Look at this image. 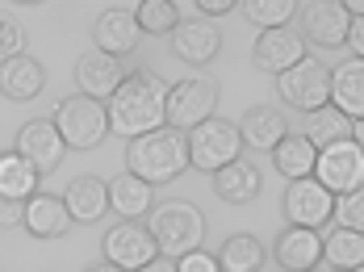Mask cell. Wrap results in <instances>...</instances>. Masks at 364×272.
<instances>
[{
  "instance_id": "836d02e7",
  "label": "cell",
  "mask_w": 364,
  "mask_h": 272,
  "mask_svg": "<svg viewBox=\"0 0 364 272\" xmlns=\"http://www.w3.org/2000/svg\"><path fill=\"white\" fill-rule=\"evenodd\" d=\"M176 272H218V256H210L201 247H188L181 260H176Z\"/></svg>"
},
{
  "instance_id": "484cf974",
  "label": "cell",
  "mask_w": 364,
  "mask_h": 272,
  "mask_svg": "<svg viewBox=\"0 0 364 272\" xmlns=\"http://www.w3.org/2000/svg\"><path fill=\"white\" fill-rule=\"evenodd\" d=\"M38 185H42V168L38 163H30L17 147L13 151H0V197L26 201V197L38 193Z\"/></svg>"
},
{
  "instance_id": "cb8c5ba5",
  "label": "cell",
  "mask_w": 364,
  "mask_h": 272,
  "mask_svg": "<svg viewBox=\"0 0 364 272\" xmlns=\"http://www.w3.org/2000/svg\"><path fill=\"white\" fill-rule=\"evenodd\" d=\"M272 163L285 180H297V176H314V163H318V147L310 143V134H293L285 130V138L272 147Z\"/></svg>"
},
{
  "instance_id": "8992f818",
  "label": "cell",
  "mask_w": 364,
  "mask_h": 272,
  "mask_svg": "<svg viewBox=\"0 0 364 272\" xmlns=\"http://www.w3.org/2000/svg\"><path fill=\"white\" fill-rule=\"evenodd\" d=\"M277 97L297 109V114H314L318 105L331 101V67L318 63V59H297L293 67L277 72Z\"/></svg>"
},
{
  "instance_id": "f1b7e54d",
  "label": "cell",
  "mask_w": 364,
  "mask_h": 272,
  "mask_svg": "<svg viewBox=\"0 0 364 272\" xmlns=\"http://www.w3.org/2000/svg\"><path fill=\"white\" fill-rule=\"evenodd\" d=\"M306 134H310V143L314 147H327V143H339V138H348L352 134V117L343 114L339 105H318L314 114H306Z\"/></svg>"
},
{
  "instance_id": "7402d4cb",
  "label": "cell",
  "mask_w": 364,
  "mask_h": 272,
  "mask_svg": "<svg viewBox=\"0 0 364 272\" xmlns=\"http://www.w3.org/2000/svg\"><path fill=\"white\" fill-rule=\"evenodd\" d=\"M259 168L255 163H247V159H230V163H222L218 172H214V193L222 197V201H230V205H247V201H255V193H259Z\"/></svg>"
},
{
  "instance_id": "4316f807",
  "label": "cell",
  "mask_w": 364,
  "mask_h": 272,
  "mask_svg": "<svg viewBox=\"0 0 364 272\" xmlns=\"http://www.w3.org/2000/svg\"><path fill=\"white\" fill-rule=\"evenodd\" d=\"M331 268H364V234L352 231V227H335V231L323 239V260H318V272Z\"/></svg>"
},
{
  "instance_id": "ac0fdd59",
  "label": "cell",
  "mask_w": 364,
  "mask_h": 272,
  "mask_svg": "<svg viewBox=\"0 0 364 272\" xmlns=\"http://www.w3.org/2000/svg\"><path fill=\"white\" fill-rule=\"evenodd\" d=\"M21 227L34 239H59V234H68L72 231V210H68L63 193H42L38 189L34 197H26V222Z\"/></svg>"
},
{
  "instance_id": "f35d334b",
  "label": "cell",
  "mask_w": 364,
  "mask_h": 272,
  "mask_svg": "<svg viewBox=\"0 0 364 272\" xmlns=\"http://www.w3.org/2000/svg\"><path fill=\"white\" fill-rule=\"evenodd\" d=\"M352 138L364 147V117H356V121H352Z\"/></svg>"
},
{
  "instance_id": "2e32d148",
  "label": "cell",
  "mask_w": 364,
  "mask_h": 272,
  "mask_svg": "<svg viewBox=\"0 0 364 272\" xmlns=\"http://www.w3.org/2000/svg\"><path fill=\"white\" fill-rule=\"evenodd\" d=\"M126 80V63L109 55V50H84L80 59H75V84H80V92H88V97H101V101H109L113 92H117V84Z\"/></svg>"
},
{
  "instance_id": "e575fe53",
  "label": "cell",
  "mask_w": 364,
  "mask_h": 272,
  "mask_svg": "<svg viewBox=\"0 0 364 272\" xmlns=\"http://www.w3.org/2000/svg\"><path fill=\"white\" fill-rule=\"evenodd\" d=\"M193 4L201 9V17H214V21H218V17H226V13H235V9H239V0H193Z\"/></svg>"
},
{
  "instance_id": "1f68e13d",
  "label": "cell",
  "mask_w": 364,
  "mask_h": 272,
  "mask_svg": "<svg viewBox=\"0 0 364 272\" xmlns=\"http://www.w3.org/2000/svg\"><path fill=\"white\" fill-rule=\"evenodd\" d=\"M335 218H339L343 227H352V231L364 234V185H356V189H348V193L335 197Z\"/></svg>"
},
{
  "instance_id": "ffe728a7",
  "label": "cell",
  "mask_w": 364,
  "mask_h": 272,
  "mask_svg": "<svg viewBox=\"0 0 364 272\" xmlns=\"http://www.w3.org/2000/svg\"><path fill=\"white\" fill-rule=\"evenodd\" d=\"M151 205H155V185L143 180L139 172L126 168L122 176L109 180V210L117 214V218H146Z\"/></svg>"
},
{
  "instance_id": "f546056e",
  "label": "cell",
  "mask_w": 364,
  "mask_h": 272,
  "mask_svg": "<svg viewBox=\"0 0 364 272\" xmlns=\"http://www.w3.org/2000/svg\"><path fill=\"white\" fill-rule=\"evenodd\" d=\"M134 17H139L143 34H151V38H164V34H172V30L181 26L176 0H139V4H134Z\"/></svg>"
},
{
  "instance_id": "83f0119b",
  "label": "cell",
  "mask_w": 364,
  "mask_h": 272,
  "mask_svg": "<svg viewBox=\"0 0 364 272\" xmlns=\"http://www.w3.org/2000/svg\"><path fill=\"white\" fill-rule=\"evenodd\" d=\"M264 264H268L264 260V243L255 234H235V239L222 243V251H218L222 272H259Z\"/></svg>"
},
{
  "instance_id": "277c9868",
  "label": "cell",
  "mask_w": 364,
  "mask_h": 272,
  "mask_svg": "<svg viewBox=\"0 0 364 272\" xmlns=\"http://www.w3.org/2000/svg\"><path fill=\"white\" fill-rule=\"evenodd\" d=\"M151 234H155V247L176 256L181 260L188 247H201L205 239V214L193 205V201H164V205H151Z\"/></svg>"
},
{
  "instance_id": "7c38bea8",
  "label": "cell",
  "mask_w": 364,
  "mask_h": 272,
  "mask_svg": "<svg viewBox=\"0 0 364 272\" xmlns=\"http://www.w3.org/2000/svg\"><path fill=\"white\" fill-rule=\"evenodd\" d=\"M318 260H323V239H318V227H297V222H285V231L277 234V247H272V264H268V268L310 272V268H318Z\"/></svg>"
},
{
  "instance_id": "4dcf8cb0",
  "label": "cell",
  "mask_w": 364,
  "mask_h": 272,
  "mask_svg": "<svg viewBox=\"0 0 364 272\" xmlns=\"http://www.w3.org/2000/svg\"><path fill=\"white\" fill-rule=\"evenodd\" d=\"M239 9H243V17L252 26L268 30V26H289L301 4L297 0H239Z\"/></svg>"
},
{
  "instance_id": "d6a6232c",
  "label": "cell",
  "mask_w": 364,
  "mask_h": 272,
  "mask_svg": "<svg viewBox=\"0 0 364 272\" xmlns=\"http://www.w3.org/2000/svg\"><path fill=\"white\" fill-rule=\"evenodd\" d=\"M17 50H26V30H21L13 17L0 13V63H4L9 55H17Z\"/></svg>"
},
{
  "instance_id": "7a4b0ae2",
  "label": "cell",
  "mask_w": 364,
  "mask_h": 272,
  "mask_svg": "<svg viewBox=\"0 0 364 272\" xmlns=\"http://www.w3.org/2000/svg\"><path fill=\"white\" fill-rule=\"evenodd\" d=\"M126 168L139 172L151 185H172L176 176H184V168H193L188 163V134L176 126H159V130H146L139 138H130Z\"/></svg>"
},
{
  "instance_id": "74e56055",
  "label": "cell",
  "mask_w": 364,
  "mask_h": 272,
  "mask_svg": "<svg viewBox=\"0 0 364 272\" xmlns=\"http://www.w3.org/2000/svg\"><path fill=\"white\" fill-rule=\"evenodd\" d=\"M339 4H343L352 17H360V13H364V0H339Z\"/></svg>"
},
{
  "instance_id": "4fadbf2b",
  "label": "cell",
  "mask_w": 364,
  "mask_h": 272,
  "mask_svg": "<svg viewBox=\"0 0 364 272\" xmlns=\"http://www.w3.org/2000/svg\"><path fill=\"white\" fill-rule=\"evenodd\" d=\"M252 59L259 72H285L293 67L297 59H306V38L289 30V26H268V30H259V38L252 42Z\"/></svg>"
},
{
  "instance_id": "3957f363",
  "label": "cell",
  "mask_w": 364,
  "mask_h": 272,
  "mask_svg": "<svg viewBox=\"0 0 364 272\" xmlns=\"http://www.w3.org/2000/svg\"><path fill=\"white\" fill-rule=\"evenodd\" d=\"M50 117H55V126H59V134H63V143H68L72 151H92V147L105 143V134H113L105 101H101V97H88V92L63 97Z\"/></svg>"
},
{
  "instance_id": "ba28073f",
  "label": "cell",
  "mask_w": 364,
  "mask_h": 272,
  "mask_svg": "<svg viewBox=\"0 0 364 272\" xmlns=\"http://www.w3.org/2000/svg\"><path fill=\"white\" fill-rule=\"evenodd\" d=\"M101 251H105L109 268H146L159 247H155V234L143 218H117V227L105 231Z\"/></svg>"
},
{
  "instance_id": "52a82bcc",
  "label": "cell",
  "mask_w": 364,
  "mask_h": 272,
  "mask_svg": "<svg viewBox=\"0 0 364 272\" xmlns=\"http://www.w3.org/2000/svg\"><path fill=\"white\" fill-rule=\"evenodd\" d=\"M218 114V84L210 76H184L168 84V126L193 130L197 121Z\"/></svg>"
},
{
  "instance_id": "5bb4252c",
  "label": "cell",
  "mask_w": 364,
  "mask_h": 272,
  "mask_svg": "<svg viewBox=\"0 0 364 272\" xmlns=\"http://www.w3.org/2000/svg\"><path fill=\"white\" fill-rule=\"evenodd\" d=\"M17 151L30 163H38L42 172H55L63 163V156H68V143H63L55 117H34V121H26L17 130Z\"/></svg>"
},
{
  "instance_id": "44dd1931",
  "label": "cell",
  "mask_w": 364,
  "mask_h": 272,
  "mask_svg": "<svg viewBox=\"0 0 364 272\" xmlns=\"http://www.w3.org/2000/svg\"><path fill=\"white\" fill-rule=\"evenodd\" d=\"M63 201L72 210V222H101L109 214V180L101 176H75L63 189Z\"/></svg>"
},
{
  "instance_id": "e0dca14e",
  "label": "cell",
  "mask_w": 364,
  "mask_h": 272,
  "mask_svg": "<svg viewBox=\"0 0 364 272\" xmlns=\"http://www.w3.org/2000/svg\"><path fill=\"white\" fill-rule=\"evenodd\" d=\"M172 55L184 59V63H210L222 50V30L214 17H193V21H181L172 34Z\"/></svg>"
},
{
  "instance_id": "d6986e66",
  "label": "cell",
  "mask_w": 364,
  "mask_h": 272,
  "mask_svg": "<svg viewBox=\"0 0 364 272\" xmlns=\"http://www.w3.org/2000/svg\"><path fill=\"white\" fill-rule=\"evenodd\" d=\"M42 84H46V72H42V63H38L34 55H26V50L9 55L0 63V92L9 101H34L38 92H42Z\"/></svg>"
},
{
  "instance_id": "6da1fadb",
  "label": "cell",
  "mask_w": 364,
  "mask_h": 272,
  "mask_svg": "<svg viewBox=\"0 0 364 272\" xmlns=\"http://www.w3.org/2000/svg\"><path fill=\"white\" fill-rule=\"evenodd\" d=\"M109 130L122 138H139L146 130L168 126V80L155 72H126L109 101Z\"/></svg>"
},
{
  "instance_id": "9c48e42d",
  "label": "cell",
  "mask_w": 364,
  "mask_h": 272,
  "mask_svg": "<svg viewBox=\"0 0 364 272\" xmlns=\"http://www.w3.org/2000/svg\"><path fill=\"white\" fill-rule=\"evenodd\" d=\"M281 210H285V222L327 227L331 218H335V193L318 176H297V180H289V189L281 197Z\"/></svg>"
},
{
  "instance_id": "5b68a950",
  "label": "cell",
  "mask_w": 364,
  "mask_h": 272,
  "mask_svg": "<svg viewBox=\"0 0 364 272\" xmlns=\"http://www.w3.org/2000/svg\"><path fill=\"white\" fill-rule=\"evenodd\" d=\"M184 134H188V163L201 168V172H210V176L218 172L222 163L243 156V130H239V121H226L218 114L197 121Z\"/></svg>"
},
{
  "instance_id": "8d00e7d4",
  "label": "cell",
  "mask_w": 364,
  "mask_h": 272,
  "mask_svg": "<svg viewBox=\"0 0 364 272\" xmlns=\"http://www.w3.org/2000/svg\"><path fill=\"white\" fill-rule=\"evenodd\" d=\"M348 46H352V55L364 59V13L360 17H352V30H348Z\"/></svg>"
},
{
  "instance_id": "d4e9b609",
  "label": "cell",
  "mask_w": 364,
  "mask_h": 272,
  "mask_svg": "<svg viewBox=\"0 0 364 272\" xmlns=\"http://www.w3.org/2000/svg\"><path fill=\"white\" fill-rule=\"evenodd\" d=\"M331 105H339L352 121L364 117V59H348L331 72Z\"/></svg>"
},
{
  "instance_id": "ab89813d",
  "label": "cell",
  "mask_w": 364,
  "mask_h": 272,
  "mask_svg": "<svg viewBox=\"0 0 364 272\" xmlns=\"http://www.w3.org/2000/svg\"><path fill=\"white\" fill-rule=\"evenodd\" d=\"M13 4H42V0H13Z\"/></svg>"
},
{
  "instance_id": "8fae6325",
  "label": "cell",
  "mask_w": 364,
  "mask_h": 272,
  "mask_svg": "<svg viewBox=\"0 0 364 272\" xmlns=\"http://www.w3.org/2000/svg\"><path fill=\"white\" fill-rule=\"evenodd\" d=\"M301 17V38L323 46V50H339L348 46V30H352V13L339 0H314L306 9H297Z\"/></svg>"
},
{
  "instance_id": "603a6c76",
  "label": "cell",
  "mask_w": 364,
  "mask_h": 272,
  "mask_svg": "<svg viewBox=\"0 0 364 272\" xmlns=\"http://www.w3.org/2000/svg\"><path fill=\"white\" fill-rule=\"evenodd\" d=\"M239 130H243V147L252 151H272L281 138H285V114L272 109V105H252L247 114L239 117Z\"/></svg>"
},
{
  "instance_id": "9a60e30c",
  "label": "cell",
  "mask_w": 364,
  "mask_h": 272,
  "mask_svg": "<svg viewBox=\"0 0 364 272\" xmlns=\"http://www.w3.org/2000/svg\"><path fill=\"white\" fill-rule=\"evenodd\" d=\"M143 42V26L134 17V9H105L97 21H92V46L97 50H109L117 59L134 55Z\"/></svg>"
},
{
  "instance_id": "d590c367",
  "label": "cell",
  "mask_w": 364,
  "mask_h": 272,
  "mask_svg": "<svg viewBox=\"0 0 364 272\" xmlns=\"http://www.w3.org/2000/svg\"><path fill=\"white\" fill-rule=\"evenodd\" d=\"M0 222H26V201L0 197Z\"/></svg>"
},
{
  "instance_id": "30bf717a",
  "label": "cell",
  "mask_w": 364,
  "mask_h": 272,
  "mask_svg": "<svg viewBox=\"0 0 364 272\" xmlns=\"http://www.w3.org/2000/svg\"><path fill=\"white\" fill-rule=\"evenodd\" d=\"M314 176H318L335 197L348 193V189H356V185H364V147L352 138V134H348V138H339V143L318 147Z\"/></svg>"
}]
</instances>
